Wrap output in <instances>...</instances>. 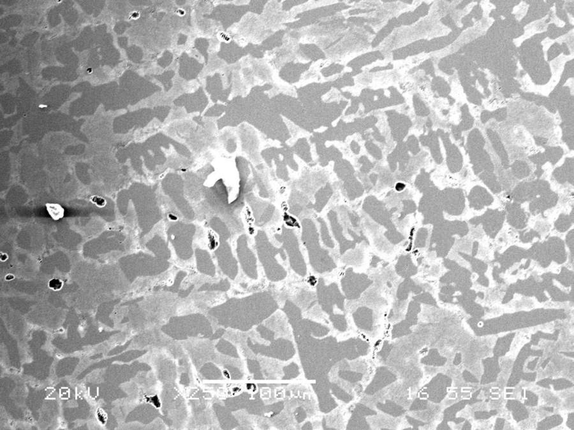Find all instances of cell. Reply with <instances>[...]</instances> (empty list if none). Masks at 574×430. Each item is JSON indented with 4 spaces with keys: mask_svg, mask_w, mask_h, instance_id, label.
Masks as SVG:
<instances>
[{
    "mask_svg": "<svg viewBox=\"0 0 574 430\" xmlns=\"http://www.w3.org/2000/svg\"><path fill=\"white\" fill-rule=\"evenodd\" d=\"M566 243L569 248L573 249V230H571L566 235Z\"/></svg>",
    "mask_w": 574,
    "mask_h": 430,
    "instance_id": "d6986e66",
    "label": "cell"
},
{
    "mask_svg": "<svg viewBox=\"0 0 574 430\" xmlns=\"http://www.w3.org/2000/svg\"><path fill=\"white\" fill-rule=\"evenodd\" d=\"M486 141L481 132L477 129L472 131L469 134L468 141L469 154L482 151L484 149Z\"/></svg>",
    "mask_w": 574,
    "mask_h": 430,
    "instance_id": "8fae6325",
    "label": "cell"
},
{
    "mask_svg": "<svg viewBox=\"0 0 574 430\" xmlns=\"http://www.w3.org/2000/svg\"><path fill=\"white\" fill-rule=\"evenodd\" d=\"M47 206L48 212L55 220H59L63 216V209L60 205L50 204Z\"/></svg>",
    "mask_w": 574,
    "mask_h": 430,
    "instance_id": "e0dca14e",
    "label": "cell"
},
{
    "mask_svg": "<svg viewBox=\"0 0 574 430\" xmlns=\"http://www.w3.org/2000/svg\"><path fill=\"white\" fill-rule=\"evenodd\" d=\"M510 172L512 176L517 180H522L527 178L531 174V169L527 162L517 159L510 165Z\"/></svg>",
    "mask_w": 574,
    "mask_h": 430,
    "instance_id": "7c38bea8",
    "label": "cell"
},
{
    "mask_svg": "<svg viewBox=\"0 0 574 430\" xmlns=\"http://www.w3.org/2000/svg\"><path fill=\"white\" fill-rule=\"evenodd\" d=\"M558 195L550 190L531 201L530 210L533 215L539 214L557 204Z\"/></svg>",
    "mask_w": 574,
    "mask_h": 430,
    "instance_id": "3957f363",
    "label": "cell"
},
{
    "mask_svg": "<svg viewBox=\"0 0 574 430\" xmlns=\"http://www.w3.org/2000/svg\"><path fill=\"white\" fill-rule=\"evenodd\" d=\"M563 140L569 149L573 150V124H563Z\"/></svg>",
    "mask_w": 574,
    "mask_h": 430,
    "instance_id": "5bb4252c",
    "label": "cell"
},
{
    "mask_svg": "<svg viewBox=\"0 0 574 430\" xmlns=\"http://www.w3.org/2000/svg\"><path fill=\"white\" fill-rule=\"evenodd\" d=\"M531 162L535 164L537 167H542L546 163H547L546 159L544 153L543 152H538L537 154L531 155L528 157Z\"/></svg>",
    "mask_w": 574,
    "mask_h": 430,
    "instance_id": "2e32d148",
    "label": "cell"
},
{
    "mask_svg": "<svg viewBox=\"0 0 574 430\" xmlns=\"http://www.w3.org/2000/svg\"><path fill=\"white\" fill-rule=\"evenodd\" d=\"M535 141L537 146L544 147L547 142V139L542 138V137H535Z\"/></svg>",
    "mask_w": 574,
    "mask_h": 430,
    "instance_id": "ffe728a7",
    "label": "cell"
},
{
    "mask_svg": "<svg viewBox=\"0 0 574 430\" xmlns=\"http://www.w3.org/2000/svg\"><path fill=\"white\" fill-rule=\"evenodd\" d=\"M507 117V110L505 109H498L496 111L491 113L490 112V118H494L496 119L497 121H502L505 120Z\"/></svg>",
    "mask_w": 574,
    "mask_h": 430,
    "instance_id": "ac0fdd59",
    "label": "cell"
},
{
    "mask_svg": "<svg viewBox=\"0 0 574 430\" xmlns=\"http://www.w3.org/2000/svg\"><path fill=\"white\" fill-rule=\"evenodd\" d=\"M572 221L571 220L570 216L564 213L559 216L558 220L555 222V228L556 230L560 232H565L569 228L571 227L572 225Z\"/></svg>",
    "mask_w": 574,
    "mask_h": 430,
    "instance_id": "9a60e30c",
    "label": "cell"
},
{
    "mask_svg": "<svg viewBox=\"0 0 574 430\" xmlns=\"http://www.w3.org/2000/svg\"><path fill=\"white\" fill-rule=\"evenodd\" d=\"M478 175L479 179L494 194H499L502 192V185L494 172H483Z\"/></svg>",
    "mask_w": 574,
    "mask_h": 430,
    "instance_id": "30bf717a",
    "label": "cell"
},
{
    "mask_svg": "<svg viewBox=\"0 0 574 430\" xmlns=\"http://www.w3.org/2000/svg\"><path fill=\"white\" fill-rule=\"evenodd\" d=\"M470 207L476 210H482L491 205L494 199L492 195L484 187L476 185L471 190L468 196Z\"/></svg>",
    "mask_w": 574,
    "mask_h": 430,
    "instance_id": "5b68a950",
    "label": "cell"
},
{
    "mask_svg": "<svg viewBox=\"0 0 574 430\" xmlns=\"http://www.w3.org/2000/svg\"><path fill=\"white\" fill-rule=\"evenodd\" d=\"M444 203L450 213H460L464 209V198L460 190H448L444 194Z\"/></svg>",
    "mask_w": 574,
    "mask_h": 430,
    "instance_id": "52a82bcc",
    "label": "cell"
},
{
    "mask_svg": "<svg viewBox=\"0 0 574 430\" xmlns=\"http://www.w3.org/2000/svg\"><path fill=\"white\" fill-rule=\"evenodd\" d=\"M507 219L508 223L515 228L523 229L527 226V214L520 203L514 202L508 206Z\"/></svg>",
    "mask_w": 574,
    "mask_h": 430,
    "instance_id": "ba28073f",
    "label": "cell"
},
{
    "mask_svg": "<svg viewBox=\"0 0 574 430\" xmlns=\"http://www.w3.org/2000/svg\"><path fill=\"white\" fill-rule=\"evenodd\" d=\"M544 148L543 153L545 158L553 166L557 164L563 156L564 151L561 147H545Z\"/></svg>",
    "mask_w": 574,
    "mask_h": 430,
    "instance_id": "4fadbf2b",
    "label": "cell"
},
{
    "mask_svg": "<svg viewBox=\"0 0 574 430\" xmlns=\"http://www.w3.org/2000/svg\"><path fill=\"white\" fill-rule=\"evenodd\" d=\"M553 177L560 184L574 183V159L566 157L561 166L556 168L553 172Z\"/></svg>",
    "mask_w": 574,
    "mask_h": 430,
    "instance_id": "8992f818",
    "label": "cell"
},
{
    "mask_svg": "<svg viewBox=\"0 0 574 430\" xmlns=\"http://www.w3.org/2000/svg\"><path fill=\"white\" fill-rule=\"evenodd\" d=\"M505 212L504 211L488 209L484 214L470 220L473 225L482 224L487 235L494 238L504 225Z\"/></svg>",
    "mask_w": 574,
    "mask_h": 430,
    "instance_id": "7a4b0ae2",
    "label": "cell"
},
{
    "mask_svg": "<svg viewBox=\"0 0 574 430\" xmlns=\"http://www.w3.org/2000/svg\"><path fill=\"white\" fill-rule=\"evenodd\" d=\"M551 190L550 182L547 180L537 179L530 182L519 183L511 193L515 202L522 203L531 202L538 196Z\"/></svg>",
    "mask_w": 574,
    "mask_h": 430,
    "instance_id": "6da1fadb",
    "label": "cell"
},
{
    "mask_svg": "<svg viewBox=\"0 0 574 430\" xmlns=\"http://www.w3.org/2000/svg\"><path fill=\"white\" fill-rule=\"evenodd\" d=\"M469 155L475 174L478 175L483 172H494V165L486 150L483 149Z\"/></svg>",
    "mask_w": 574,
    "mask_h": 430,
    "instance_id": "277c9868",
    "label": "cell"
},
{
    "mask_svg": "<svg viewBox=\"0 0 574 430\" xmlns=\"http://www.w3.org/2000/svg\"><path fill=\"white\" fill-rule=\"evenodd\" d=\"M487 133L490 142H491L492 148H493L494 152H496L497 156L500 159L502 167L504 169H509L510 165L509 154H508L507 150L505 149L504 144L502 143L500 137L491 129H487Z\"/></svg>",
    "mask_w": 574,
    "mask_h": 430,
    "instance_id": "9c48e42d",
    "label": "cell"
},
{
    "mask_svg": "<svg viewBox=\"0 0 574 430\" xmlns=\"http://www.w3.org/2000/svg\"><path fill=\"white\" fill-rule=\"evenodd\" d=\"M543 174V170L542 169V167H537V170H536L535 174L536 175V177H537V179H540V177L541 176H542Z\"/></svg>",
    "mask_w": 574,
    "mask_h": 430,
    "instance_id": "44dd1931",
    "label": "cell"
}]
</instances>
